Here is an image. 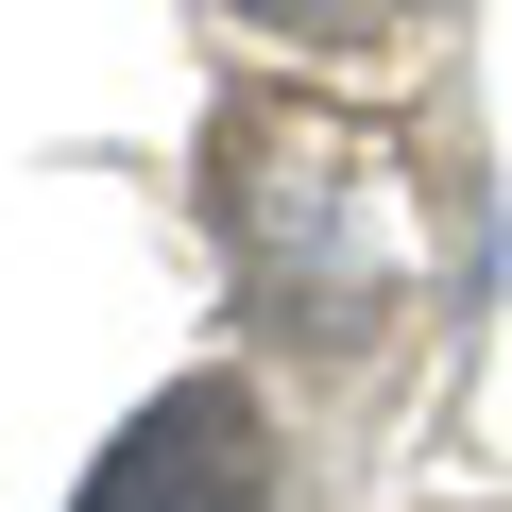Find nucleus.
Masks as SVG:
<instances>
[{"label":"nucleus","mask_w":512,"mask_h":512,"mask_svg":"<svg viewBox=\"0 0 512 512\" xmlns=\"http://www.w3.org/2000/svg\"><path fill=\"white\" fill-rule=\"evenodd\" d=\"M256 495H274V410H256L239 376H171L103 444V478L69 512H256Z\"/></svg>","instance_id":"1"},{"label":"nucleus","mask_w":512,"mask_h":512,"mask_svg":"<svg viewBox=\"0 0 512 512\" xmlns=\"http://www.w3.org/2000/svg\"><path fill=\"white\" fill-rule=\"evenodd\" d=\"M256 35H308V52H359V35H393V0H239Z\"/></svg>","instance_id":"2"}]
</instances>
